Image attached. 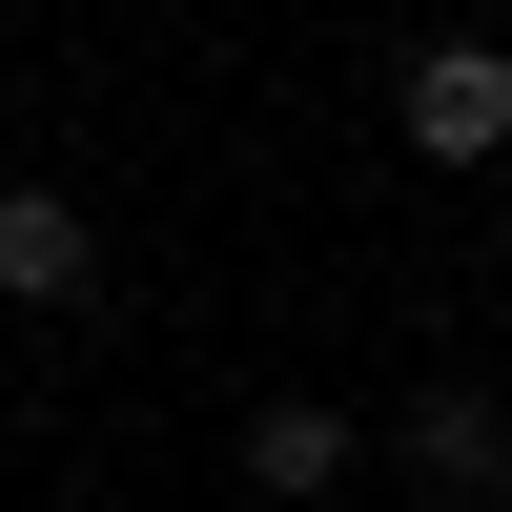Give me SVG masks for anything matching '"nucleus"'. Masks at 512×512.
Wrapping results in <instances>:
<instances>
[{"label": "nucleus", "mask_w": 512, "mask_h": 512, "mask_svg": "<svg viewBox=\"0 0 512 512\" xmlns=\"http://www.w3.org/2000/svg\"><path fill=\"white\" fill-rule=\"evenodd\" d=\"M390 123H410V164H492V144H512V41H431V62H390Z\"/></svg>", "instance_id": "nucleus-1"}, {"label": "nucleus", "mask_w": 512, "mask_h": 512, "mask_svg": "<svg viewBox=\"0 0 512 512\" xmlns=\"http://www.w3.org/2000/svg\"><path fill=\"white\" fill-rule=\"evenodd\" d=\"M82 287H103V226L62 185H0V308H82Z\"/></svg>", "instance_id": "nucleus-2"}, {"label": "nucleus", "mask_w": 512, "mask_h": 512, "mask_svg": "<svg viewBox=\"0 0 512 512\" xmlns=\"http://www.w3.org/2000/svg\"><path fill=\"white\" fill-rule=\"evenodd\" d=\"M390 451H410L431 492H492V472H512V410H492V390H410V410H390Z\"/></svg>", "instance_id": "nucleus-3"}, {"label": "nucleus", "mask_w": 512, "mask_h": 512, "mask_svg": "<svg viewBox=\"0 0 512 512\" xmlns=\"http://www.w3.org/2000/svg\"><path fill=\"white\" fill-rule=\"evenodd\" d=\"M349 410H308V390H287V410H246V492H349Z\"/></svg>", "instance_id": "nucleus-4"}]
</instances>
